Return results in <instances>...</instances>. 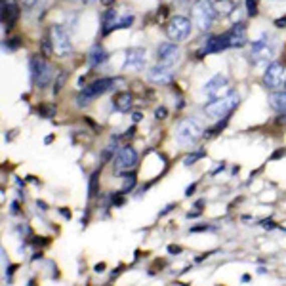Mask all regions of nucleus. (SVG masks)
<instances>
[{"mask_svg":"<svg viewBox=\"0 0 286 286\" xmlns=\"http://www.w3.org/2000/svg\"><path fill=\"white\" fill-rule=\"evenodd\" d=\"M216 18V8L210 0H197L191 8V21L200 31H208Z\"/></svg>","mask_w":286,"mask_h":286,"instance_id":"f257e3e1","label":"nucleus"},{"mask_svg":"<svg viewBox=\"0 0 286 286\" xmlns=\"http://www.w3.org/2000/svg\"><path fill=\"white\" fill-rule=\"evenodd\" d=\"M238 105V94L231 92L225 97H219V99H212L204 111L208 114L210 118H227V114L233 113V109Z\"/></svg>","mask_w":286,"mask_h":286,"instance_id":"f03ea898","label":"nucleus"},{"mask_svg":"<svg viewBox=\"0 0 286 286\" xmlns=\"http://www.w3.org/2000/svg\"><path fill=\"white\" fill-rule=\"evenodd\" d=\"M114 82H116V78H99V80L92 82L90 86H86L84 90L78 94V97H76L78 107L90 105L95 97H99V95H103L105 92H109L111 88H114Z\"/></svg>","mask_w":286,"mask_h":286,"instance_id":"7ed1b4c3","label":"nucleus"},{"mask_svg":"<svg viewBox=\"0 0 286 286\" xmlns=\"http://www.w3.org/2000/svg\"><path fill=\"white\" fill-rule=\"evenodd\" d=\"M29 63H31V78H33L35 86L46 88V86L52 82V78H54V69H52V65L48 63L46 59H42V57H38V56L31 57Z\"/></svg>","mask_w":286,"mask_h":286,"instance_id":"20e7f679","label":"nucleus"},{"mask_svg":"<svg viewBox=\"0 0 286 286\" xmlns=\"http://www.w3.org/2000/svg\"><path fill=\"white\" fill-rule=\"evenodd\" d=\"M275 57V44L269 35H261V38H257L252 44V63L254 65H263L267 61H273Z\"/></svg>","mask_w":286,"mask_h":286,"instance_id":"39448f33","label":"nucleus"},{"mask_svg":"<svg viewBox=\"0 0 286 286\" xmlns=\"http://www.w3.org/2000/svg\"><path fill=\"white\" fill-rule=\"evenodd\" d=\"M200 135H202V130H200L199 122H195L191 118L181 120L178 124V128H176V141L180 143V145H185V147L199 141Z\"/></svg>","mask_w":286,"mask_h":286,"instance_id":"423d86ee","label":"nucleus"},{"mask_svg":"<svg viewBox=\"0 0 286 286\" xmlns=\"http://www.w3.org/2000/svg\"><path fill=\"white\" fill-rule=\"evenodd\" d=\"M50 38L54 42V50L59 57H67L71 52H73V42H71V37L65 29L61 25H54L50 29Z\"/></svg>","mask_w":286,"mask_h":286,"instance_id":"0eeeda50","label":"nucleus"},{"mask_svg":"<svg viewBox=\"0 0 286 286\" xmlns=\"http://www.w3.org/2000/svg\"><path fill=\"white\" fill-rule=\"evenodd\" d=\"M166 35L174 42H181L191 35V19L183 18V16H176L168 21L166 25Z\"/></svg>","mask_w":286,"mask_h":286,"instance_id":"6e6552de","label":"nucleus"},{"mask_svg":"<svg viewBox=\"0 0 286 286\" xmlns=\"http://www.w3.org/2000/svg\"><path fill=\"white\" fill-rule=\"evenodd\" d=\"M137 164V153L133 147L126 145L120 151L116 153V157L113 159V166H114V174H126L130 172Z\"/></svg>","mask_w":286,"mask_h":286,"instance_id":"1a4fd4ad","label":"nucleus"},{"mask_svg":"<svg viewBox=\"0 0 286 286\" xmlns=\"http://www.w3.org/2000/svg\"><path fill=\"white\" fill-rule=\"evenodd\" d=\"M204 92L208 95L210 99H219V97H225V95L231 94V86H229L227 76L223 75H216L212 76L206 86H204Z\"/></svg>","mask_w":286,"mask_h":286,"instance_id":"9d476101","label":"nucleus"},{"mask_svg":"<svg viewBox=\"0 0 286 286\" xmlns=\"http://www.w3.org/2000/svg\"><path fill=\"white\" fill-rule=\"evenodd\" d=\"M284 75H286V69L282 63H271V65H267L265 73H263V84H265L269 90H275V88H278V86L282 84Z\"/></svg>","mask_w":286,"mask_h":286,"instance_id":"9b49d317","label":"nucleus"},{"mask_svg":"<svg viewBox=\"0 0 286 286\" xmlns=\"http://www.w3.org/2000/svg\"><path fill=\"white\" fill-rule=\"evenodd\" d=\"M145 50L143 48H130L126 52V61H124L122 69L124 71H143L145 67Z\"/></svg>","mask_w":286,"mask_h":286,"instance_id":"f8f14e48","label":"nucleus"},{"mask_svg":"<svg viewBox=\"0 0 286 286\" xmlns=\"http://www.w3.org/2000/svg\"><path fill=\"white\" fill-rule=\"evenodd\" d=\"M157 59H159V63H162V65L168 67L174 65L180 59V48L176 46L174 42H164L157 50Z\"/></svg>","mask_w":286,"mask_h":286,"instance_id":"ddd939ff","label":"nucleus"},{"mask_svg":"<svg viewBox=\"0 0 286 286\" xmlns=\"http://www.w3.org/2000/svg\"><path fill=\"white\" fill-rule=\"evenodd\" d=\"M225 37H227V44L229 48H242L246 44V27L242 25V23H235L233 27L229 29L227 33H225Z\"/></svg>","mask_w":286,"mask_h":286,"instance_id":"4468645a","label":"nucleus"},{"mask_svg":"<svg viewBox=\"0 0 286 286\" xmlns=\"http://www.w3.org/2000/svg\"><path fill=\"white\" fill-rule=\"evenodd\" d=\"M147 78L155 82V84H170L172 80H174V75H172V69L168 65H155L153 69H149V73H147Z\"/></svg>","mask_w":286,"mask_h":286,"instance_id":"2eb2a0df","label":"nucleus"},{"mask_svg":"<svg viewBox=\"0 0 286 286\" xmlns=\"http://www.w3.org/2000/svg\"><path fill=\"white\" fill-rule=\"evenodd\" d=\"M229 44H227V37H225V33L223 35H218V37H208L206 38V42H204V46L200 50V56L202 57L204 54H218L221 50H227Z\"/></svg>","mask_w":286,"mask_h":286,"instance_id":"dca6fc26","label":"nucleus"},{"mask_svg":"<svg viewBox=\"0 0 286 286\" xmlns=\"http://www.w3.org/2000/svg\"><path fill=\"white\" fill-rule=\"evenodd\" d=\"M113 105L116 111L126 113V111H130V107L133 105V95L130 92H120V94H116L113 97Z\"/></svg>","mask_w":286,"mask_h":286,"instance_id":"f3484780","label":"nucleus"},{"mask_svg":"<svg viewBox=\"0 0 286 286\" xmlns=\"http://www.w3.org/2000/svg\"><path fill=\"white\" fill-rule=\"evenodd\" d=\"M107 57L109 56H107L105 48L95 44V46L90 50V54H88V63H90V67H97V65H101V63H105Z\"/></svg>","mask_w":286,"mask_h":286,"instance_id":"a211bd4d","label":"nucleus"},{"mask_svg":"<svg viewBox=\"0 0 286 286\" xmlns=\"http://www.w3.org/2000/svg\"><path fill=\"white\" fill-rule=\"evenodd\" d=\"M269 105L276 113H286V92H275V94L269 95Z\"/></svg>","mask_w":286,"mask_h":286,"instance_id":"6ab92c4d","label":"nucleus"},{"mask_svg":"<svg viewBox=\"0 0 286 286\" xmlns=\"http://www.w3.org/2000/svg\"><path fill=\"white\" fill-rule=\"evenodd\" d=\"M116 10H107L103 14V18H101V25H103V29H101V33L103 35H109L111 31L114 29V23H116Z\"/></svg>","mask_w":286,"mask_h":286,"instance_id":"aec40b11","label":"nucleus"},{"mask_svg":"<svg viewBox=\"0 0 286 286\" xmlns=\"http://www.w3.org/2000/svg\"><path fill=\"white\" fill-rule=\"evenodd\" d=\"M214 8H216V14H219V16H229L235 10V4H233V0H216Z\"/></svg>","mask_w":286,"mask_h":286,"instance_id":"412c9836","label":"nucleus"},{"mask_svg":"<svg viewBox=\"0 0 286 286\" xmlns=\"http://www.w3.org/2000/svg\"><path fill=\"white\" fill-rule=\"evenodd\" d=\"M97 193H99V170H95L94 174H92V178H90V183H88V197L94 199V197H97Z\"/></svg>","mask_w":286,"mask_h":286,"instance_id":"4be33fe9","label":"nucleus"},{"mask_svg":"<svg viewBox=\"0 0 286 286\" xmlns=\"http://www.w3.org/2000/svg\"><path fill=\"white\" fill-rule=\"evenodd\" d=\"M122 178H124V185H122V193L126 195L128 191H132L133 187H135V174H132V172H126V174H122Z\"/></svg>","mask_w":286,"mask_h":286,"instance_id":"5701e85b","label":"nucleus"},{"mask_svg":"<svg viewBox=\"0 0 286 286\" xmlns=\"http://www.w3.org/2000/svg\"><path fill=\"white\" fill-rule=\"evenodd\" d=\"M37 113L40 114V116H44V118H52V116L56 114V105H52V103L40 105L37 109Z\"/></svg>","mask_w":286,"mask_h":286,"instance_id":"b1692460","label":"nucleus"},{"mask_svg":"<svg viewBox=\"0 0 286 286\" xmlns=\"http://www.w3.org/2000/svg\"><path fill=\"white\" fill-rule=\"evenodd\" d=\"M54 52H56V50H54V42H52V38L44 37V38H42V56L50 57Z\"/></svg>","mask_w":286,"mask_h":286,"instance_id":"393cba45","label":"nucleus"},{"mask_svg":"<svg viewBox=\"0 0 286 286\" xmlns=\"http://www.w3.org/2000/svg\"><path fill=\"white\" fill-rule=\"evenodd\" d=\"M132 23H133V16H124V18H120L118 21H116V23H114V29H113V31L132 27Z\"/></svg>","mask_w":286,"mask_h":286,"instance_id":"a878e982","label":"nucleus"},{"mask_svg":"<svg viewBox=\"0 0 286 286\" xmlns=\"http://www.w3.org/2000/svg\"><path fill=\"white\" fill-rule=\"evenodd\" d=\"M65 80H67V71H59L56 82H54V94H59V92H61V88H63V84H65Z\"/></svg>","mask_w":286,"mask_h":286,"instance_id":"bb28decb","label":"nucleus"},{"mask_svg":"<svg viewBox=\"0 0 286 286\" xmlns=\"http://www.w3.org/2000/svg\"><path fill=\"white\" fill-rule=\"evenodd\" d=\"M202 157H204V153L202 151L195 153V155H189V157L183 159V164H185V166H191V164H195V162L199 161V159H202Z\"/></svg>","mask_w":286,"mask_h":286,"instance_id":"cd10ccee","label":"nucleus"},{"mask_svg":"<svg viewBox=\"0 0 286 286\" xmlns=\"http://www.w3.org/2000/svg\"><path fill=\"white\" fill-rule=\"evenodd\" d=\"M225 124H227V118H223V120H219V122L216 124L214 128H210L208 132H206V135H216V133H219V132H221V130H223V128H225Z\"/></svg>","mask_w":286,"mask_h":286,"instance_id":"c85d7f7f","label":"nucleus"},{"mask_svg":"<svg viewBox=\"0 0 286 286\" xmlns=\"http://www.w3.org/2000/svg\"><path fill=\"white\" fill-rule=\"evenodd\" d=\"M246 10H248V16H250V18L257 16V2L256 0H246Z\"/></svg>","mask_w":286,"mask_h":286,"instance_id":"c756f323","label":"nucleus"},{"mask_svg":"<svg viewBox=\"0 0 286 286\" xmlns=\"http://www.w3.org/2000/svg\"><path fill=\"white\" fill-rule=\"evenodd\" d=\"M166 116H168V109H166V107H159V109L155 111V118H157V120H164Z\"/></svg>","mask_w":286,"mask_h":286,"instance_id":"7c9ffc66","label":"nucleus"},{"mask_svg":"<svg viewBox=\"0 0 286 286\" xmlns=\"http://www.w3.org/2000/svg\"><path fill=\"white\" fill-rule=\"evenodd\" d=\"M166 16H168V8H164V6H162V8H159V12H157V21L162 23V21L166 19Z\"/></svg>","mask_w":286,"mask_h":286,"instance_id":"2f4dec72","label":"nucleus"},{"mask_svg":"<svg viewBox=\"0 0 286 286\" xmlns=\"http://www.w3.org/2000/svg\"><path fill=\"white\" fill-rule=\"evenodd\" d=\"M21 46V38H12V40H10L8 42V48H12V50H16V48H19Z\"/></svg>","mask_w":286,"mask_h":286,"instance_id":"473e14b6","label":"nucleus"},{"mask_svg":"<svg viewBox=\"0 0 286 286\" xmlns=\"http://www.w3.org/2000/svg\"><path fill=\"white\" fill-rule=\"evenodd\" d=\"M275 25H276L278 29H284V27H286V16H284V18H278V19H276Z\"/></svg>","mask_w":286,"mask_h":286,"instance_id":"72a5a7b5","label":"nucleus"},{"mask_svg":"<svg viewBox=\"0 0 286 286\" xmlns=\"http://www.w3.org/2000/svg\"><path fill=\"white\" fill-rule=\"evenodd\" d=\"M37 2L38 0H21V4H23V6H27V8H33Z\"/></svg>","mask_w":286,"mask_h":286,"instance_id":"f704fd0d","label":"nucleus"},{"mask_svg":"<svg viewBox=\"0 0 286 286\" xmlns=\"http://www.w3.org/2000/svg\"><path fill=\"white\" fill-rule=\"evenodd\" d=\"M212 229H214V227H208V225H200V227H193L191 231H193V233H197V231H212Z\"/></svg>","mask_w":286,"mask_h":286,"instance_id":"c9c22d12","label":"nucleus"},{"mask_svg":"<svg viewBox=\"0 0 286 286\" xmlns=\"http://www.w3.org/2000/svg\"><path fill=\"white\" fill-rule=\"evenodd\" d=\"M48 242H50V240H48V238H42V237H40V240H38V238L35 240V244H37V246H46Z\"/></svg>","mask_w":286,"mask_h":286,"instance_id":"e433bc0d","label":"nucleus"},{"mask_svg":"<svg viewBox=\"0 0 286 286\" xmlns=\"http://www.w3.org/2000/svg\"><path fill=\"white\" fill-rule=\"evenodd\" d=\"M261 225H263L265 229H273V227H275V223H273L271 219H265V221H261Z\"/></svg>","mask_w":286,"mask_h":286,"instance_id":"4c0bfd02","label":"nucleus"},{"mask_svg":"<svg viewBox=\"0 0 286 286\" xmlns=\"http://www.w3.org/2000/svg\"><path fill=\"white\" fill-rule=\"evenodd\" d=\"M168 252H170V254H180L181 248H180V246H174V244H170V246H168Z\"/></svg>","mask_w":286,"mask_h":286,"instance_id":"58836bf2","label":"nucleus"},{"mask_svg":"<svg viewBox=\"0 0 286 286\" xmlns=\"http://www.w3.org/2000/svg\"><path fill=\"white\" fill-rule=\"evenodd\" d=\"M141 118H143V114L139 113V111H135V113L132 114V120H133V122H139Z\"/></svg>","mask_w":286,"mask_h":286,"instance_id":"ea45409f","label":"nucleus"},{"mask_svg":"<svg viewBox=\"0 0 286 286\" xmlns=\"http://www.w3.org/2000/svg\"><path fill=\"white\" fill-rule=\"evenodd\" d=\"M197 189V183H193V185H189V187H187V189H185V195H187V197H191V195H193V191Z\"/></svg>","mask_w":286,"mask_h":286,"instance_id":"a19ab883","label":"nucleus"},{"mask_svg":"<svg viewBox=\"0 0 286 286\" xmlns=\"http://www.w3.org/2000/svg\"><path fill=\"white\" fill-rule=\"evenodd\" d=\"M133 132H135V128H130V130H126V133L122 135V139H128V137H132Z\"/></svg>","mask_w":286,"mask_h":286,"instance_id":"79ce46f5","label":"nucleus"},{"mask_svg":"<svg viewBox=\"0 0 286 286\" xmlns=\"http://www.w3.org/2000/svg\"><path fill=\"white\" fill-rule=\"evenodd\" d=\"M94 269H95V273H103V271H105V263H97Z\"/></svg>","mask_w":286,"mask_h":286,"instance_id":"37998d69","label":"nucleus"},{"mask_svg":"<svg viewBox=\"0 0 286 286\" xmlns=\"http://www.w3.org/2000/svg\"><path fill=\"white\" fill-rule=\"evenodd\" d=\"M276 124H286V113H282L278 118H276Z\"/></svg>","mask_w":286,"mask_h":286,"instance_id":"c03bdc74","label":"nucleus"},{"mask_svg":"<svg viewBox=\"0 0 286 286\" xmlns=\"http://www.w3.org/2000/svg\"><path fill=\"white\" fill-rule=\"evenodd\" d=\"M12 214H19V204H18V202H12Z\"/></svg>","mask_w":286,"mask_h":286,"instance_id":"a18cd8bd","label":"nucleus"},{"mask_svg":"<svg viewBox=\"0 0 286 286\" xmlns=\"http://www.w3.org/2000/svg\"><path fill=\"white\" fill-rule=\"evenodd\" d=\"M59 212H61V216H63V218L71 219V212H67L65 208H61V210H59Z\"/></svg>","mask_w":286,"mask_h":286,"instance_id":"49530a36","label":"nucleus"},{"mask_svg":"<svg viewBox=\"0 0 286 286\" xmlns=\"http://www.w3.org/2000/svg\"><path fill=\"white\" fill-rule=\"evenodd\" d=\"M172 208H176V206H174V204H168V206H166V208H164V210H162V212H161V216H164V214H168V212H170Z\"/></svg>","mask_w":286,"mask_h":286,"instance_id":"de8ad7c7","label":"nucleus"},{"mask_svg":"<svg viewBox=\"0 0 286 286\" xmlns=\"http://www.w3.org/2000/svg\"><path fill=\"white\" fill-rule=\"evenodd\" d=\"M101 4L103 6H111V4H114V0H101Z\"/></svg>","mask_w":286,"mask_h":286,"instance_id":"09e8293b","label":"nucleus"},{"mask_svg":"<svg viewBox=\"0 0 286 286\" xmlns=\"http://www.w3.org/2000/svg\"><path fill=\"white\" fill-rule=\"evenodd\" d=\"M6 4H16V0H2V6H6Z\"/></svg>","mask_w":286,"mask_h":286,"instance_id":"8fccbe9b","label":"nucleus"},{"mask_svg":"<svg viewBox=\"0 0 286 286\" xmlns=\"http://www.w3.org/2000/svg\"><path fill=\"white\" fill-rule=\"evenodd\" d=\"M37 206H40V210H48V206L44 202H37Z\"/></svg>","mask_w":286,"mask_h":286,"instance_id":"3c124183","label":"nucleus"},{"mask_svg":"<svg viewBox=\"0 0 286 286\" xmlns=\"http://www.w3.org/2000/svg\"><path fill=\"white\" fill-rule=\"evenodd\" d=\"M284 155V151H276L275 155H273V159H276V157H282Z\"/></svg>","mask_w":286,"mask_h":286,"instance_id":"603ef678","label":"nucleus"},{"mask_svg":"<svg viewBox=\"0 0 286 286\" xmlns=\"http://www.w3.org/2000/svg\"><path fill=\"white\" fill-rule=\"evenodd\" d=\"M80 2H82V4H94L95 0H80Z\"/></svg>","mask_w":286,"mask_h":286,"instance_id":"864d4df0","label":"nucleus"},{"mask_svg":"<svg viewBox=\"0 0 286 286\" xmlns=\"http://www.w3.org/2000/svg\"><path fill=\"white\" fill-rule=\"evenodd\" d=\"M284 90H286V86H284Z\"/></svg>","mask_w":286,"mask_h":286,"instance_id":"5fc2aeb1","label":"nucleus"},{"mask_svg":"<svg viewBox=\"0 0 286 286\" xmlns=\"http://www.w3.org/2000/svg\"><path fill=\"white\" fill-rule=\"evenodd\" d=\"M273 2H275V0H273Z\"/></svg>","mask_w":286,"mask_h":286,"instance_id":"6e6d98bb","label":"nucleus"}]
</instances>
